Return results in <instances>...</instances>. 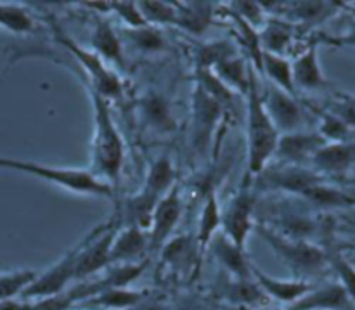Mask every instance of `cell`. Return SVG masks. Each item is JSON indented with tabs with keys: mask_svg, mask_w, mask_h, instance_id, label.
<instances>
[{
	"mask_svg": "<svg viewBox=\"0 0 355 310\" xmlns=\"http://www.w3.org/2000/svg\"><path fill=\"white\" fill-rule=\"evenodd\" d=\"M246 127H248V175L259 177L276 155L281 134L267 114L259 87V73L250 64V85L246 92Z\"/></svg>",
	"mask_w": 355,
	"mask_h": 310,
	"instance_id": "obj_1",
	"label": "cell"
},
{
	"mask_svg": "<svg viewBox=\"0 0 355 310\" xmlns=\"http://www.w3.org/2000/svg\"><path fill=\"white\" fill-rule=\"evenodd\" d=\"M92 97L96 130L92 139V166L94 173L107 184H116L125 158V144L113 117L110 104L96 90L89 89Z\"/></svg>",
	"mask_w": 355,
	"mask_h": 310,
	"instance_id": "obj_2",
	"label": "cell"
},
{
	"mask_svg": "<svg viewBox=\"0 0 355 310\" xmlns=\"http://www.w3.org/2000/svg\"><path fill=\"white\" fill-rule=\"evenodd\" d=\"M0 169L16 170V172L38 177V179L45 180V182L55 184V186L71 191V193L113 198V186L107 184L106 180L99 179L90 170L58 169V166H47L42 165V163L26 162V160L6 158V156H0Z\"/></svg>",
	"mask_w": 355,
	"mask_h": 310,
	"instance_id": "obj_3",
	"label": "cell"
},
{
	"mask_svg": "<svg viewBox=\"0 0 355 310\" xmlns=\"http://www.w3.org/2000/svg\"><path fill=\"white\" fill-rule=\"evenodd\" d=\"M54 37L55 42L64 49L66 52L75 58V61L85 71L87 80H89V89L96 90L99 96H103L104 99L110 101L114 97L120 96L123 92V87H121V80L116 73L113 71L111 66H107L103 59L97 54H94L90 49L82 47V45L76 44L69 35H66L58 24H54Z\"/></svg>",
	"mask_w": 355,
	"mask_h": 310,
	"instance_id": "obj_4",
	"label": "cell"
},
{
	"mask_svg": "<svg viewBox=\"0 0 355 310\" xmlns=\"http://www.w3.org/2000/svg\"><path fill=\"white\" fill-rule=\"evenodd\" d=\"M257 231L262 236L263 241L297 273L312 274L321 270L328 262V255L319 246L304 239H290L277 234L266 224L257 225Z\"/></svg>",
	"mask_w": 355,
	"mask_h": 310,
	"instance_id": "obj_5",
	"label": "cell"
},
{
	"mask_svg": "<svg viewBox=\"0 0 355 310\" xmlns=\"http://www.w3.org/2000/svg\"><path fill=\"white\" fill-rule=\"evenodd\" d=\"M252 180V177L243 180L241 187L236 191V194L225 208L224 215H222L224 234L239 248H245L248 234L255 227V224H253L255 196H253Z\"/></svg>",
	"mask_w": 355,
	"mask_h": 310,
	"instance_id": "obj_6",
	"label": "cell"
},
{
	"mask_svg": "<svg viewBox=\"0 0 355 310\" xmlns=\"http://www.w3.org/2000/svg\"><path fill=\"white\" fill-rule=\"evenodd\" d=\"M114 234H116V221L113 218L110 224L97 227L80 243L75 262V279H85L110 266L111 243Z\"/></svg>",
	"mask_w": 355,
	"mask_h": 310,
	"instance_id": "obj_7",
	"label": "cell"
},
{
	"mask_svg": "<svg viewBox=\"0 0 355 310\" xmlns=\"http://www.w3.org/2000/svg\"><path fill=\"white\" fill-rule=\"evenodd\" d=\"M78 250L80 245L75 246L73 250H69L58 264L49 267L45 273L37 274L33 283H31L30 286L24 288L23 293H21L19 297L23 298V300H35V298L44 300V298L61 295L66 284L71 279H75V262L76 255H78Z\"/></svg>",
	"mask_w": 355,
	"mask_h": 310,
	"instance_id": "obj_8",
	"label": "cell"
},
{
	"mask_svg": "<svg viewBox=\"0 0 355 310\" xmlns=\"http://www.w3.org/2000/svg\"><path fill=\"white\" fill-rule=\"evenodd\" d=\"M180 217H182V200H180L179 187L175 186L156 205L151 227L148 231L149 252H158L170 241Z\"/></svg>",
	"mask_w": 355,
	"mask_h": 310,
	"instance_id": "obj_9",
	"label": "cell"
},
{
	"mask_svg": "<svg viewBox=\"0 0 355 310\" xmlns=\"http://www.w3.org/2000/svg\"><path fill=\"white\" fill-rule=\"evenodd\" d=\"M259 184L269 191H286L291 194H302L315 184L322 182V177L302 165H279L274 170L266 169L260 173Z\"/></svg>",
	"mask_w": 355,
	"mask_h": 310,
	"instance_id": "obj_10",
	"label": "cell"
},
{
	"mask_svg": "<svg viewBox=\"0 0 355 310\" xmlns=\"http://www.w3.org/2000/svg\"><path fill=\"white\" fill-rule=\"evenodd\" d=\"M262 101L267 114L276 125L279 134L281 132H284V134L298 132V128L304 123V110L297 103L295 96L277 89L270 83L266 89V94H262Z\"/></svg>",
	"mask_w": 355,
	"mask_h": 310,
	"instance_id": "obj_11",
	"label": "cell"
},
{
	"mask_svg": "<svg viewBox=\"0 0 355 310\" xmlns=\"http://www.w3.org/2000/svg\"><path fill=\"white\" fill-rule=\"evenodd\" d=\"M328 144L321 134H304L293 132L279 137L274 158L281 162V165H302L304 162L315 156V153Z\"/></svg>",
	"mask_w": 355,
	"mask_h": 310,
	"instance_id": "obj_12",
	"label": "cell"
},
{
	"mask_svg": "<svg viewBox=\"0 0 355 310\" xmlns=\"http://www.w3.org/2000/svg\"><path fill=\"white\" fill-rule=\"evenodd\" d=\"M146 253H149L148 232L134 225H123L111 243L110 260L111 264H134L146 260Z\"/></svg>",
	"mask_w": 355,
	"mask_h": 310,
	"instance_id": "obj_13",
	"label": "cell"
},
{
	"mask_svg": "<svg viewBox=\"0 0 355 310\" xmlns=\"http://www.w3.org/2000/svg\"><path fill=\"white\" fill-rule=\"evenodd\" d=\"M90 51L99 55L107 66H118L123 68V52H121V42L113 24L103 16L94 17V30L90 35Z\"/></svg>",
	"mask_w": 355,
	"mask_h": 310,
	"instance_id": "obj_14",
	"label": "cell"
},
{
	"mask_svg": "<svg viewBox=\"0 0 355 310\" xmlns=\"http://www.w3.org/2000/svg\"><path fill=\"white\" fill-rule=\"evenodd\" d=\"M194 130H196V142H200V148L207 146L210 141L211 132L217 125L218 118L222 117L224 107L203 90V87L198 85L194 92Z\"/></svg>",
	"mask_w": 355,
	"mask_h": 310,
	"instance_id": "obj_15",
	"label": "cell"
},
{
	"mask_svg": "<svg viewBox=\"0 0 355 310\" xmlns=\"http://www.w3.org/2000/svg\"><path fill=\"white\" fill-rule=\"evenodd\" d=\"M211 255L225 267L231 274H234L238 279H252V264L246 257L245 248L236 246L224 232L215 234L210 241Z\"/></svg>",
	"mask_w": 355,
	"mask_h": 310,
	"instance_id": "obj_16",
	"label": "cell"
},
{
	"mask_svg": "<svg viewBox=\"0 0 355 310\" xmlns=\"http://www.w3.org/2000/svg\"><path fill=\"white\" fill-rule=\"evenodd\" d=\"M252 279L255 281L257 286L267 295V297H272L279 302H286V304H295L297 300H300L302 297L309 293L312 290V286L305 281H281L276 277L267 276L266 273L255 267L252 264Z\"/></svg>",
	"mask_w": 355,
	"mask_h": 310,
	"instance_id": "obj_17",
	"label": "cell"
},
{
	"mask_svg": "<svg viewBox=\"0 0 355 310\" xmlns=\"http://www.w3.org/2000/svg\"><path fill=\"white\" fill-rule=\"evenodd\" d=\"M355 162V142H328L312 158L315 169L322 173H345Z\"/></svg>",
	"mask_w": 355,
	"mask_h": 310,
	"instance_id": "obj_18",
	"label": "cell"
},
{
	"mask_svg": "<svg viewBox=\"0 0 355 310\" xmlns=\"http://www.w3.org/2000/svg\"><path fill=\"white\" fill-rule=\"evenodd\" d=\"M291 73H293L295 89L318 90L326 87V78L319 66L315 44H312L311 47L305 49L300 55L295 58V61L291 62Z\"/></svg>",
	"mask_w": 355,
	"mask_h": 310,
	"instance_id": "obj_19",
	"label": "cell"
},
{
	"mask_svg": "<svg viewBox=\"0 0 355 310\" xmlns=\"http://www.w3.org/2000/svg\"><path fill=\"white\" fill-rule=\"evenodd\" d=\"M350 297L342 284H328L319 290H311L305 297L291 304L290 310H347Z\"/></svg>",
	"mask_w": 355,
	"mask_h": 310,
	"instance_id": "obj_20",
	"label": "cell"
},
{
	"mask_svg": "<svg viewBox=\"0 0 355 310\" xmlns=\"http://www.w3.org/2000/svg\"><path fill=\"white\" fill-rule=\"evenodd\" d=\"M227 89L234 94L246 96L250 85V61L241 55H229L210 69Z\"/></svg>",
	"mask_w": 355,
	"mask_h": 310,
	"instance_id": "obj_21",
	"label": "cell"
},
{
	"mask_svg": "<svg viewBox=\"0 0 355 310\" xmlns=\"http://www.w3.org/2000/svg\"><path fill=\"white\" fill-rule=\"evenodd\" d=\"M177 10V26L193 35H201L210 26L214 6L210 2H173Z\"/></svg>",
	"mask_w": 355,
	"mask_h": 310,
	"instance_id": "obj_22",
	"label": "cell"
},
{
	"mask_svg": "<svg viewBox=\"0 0 355 310\" xmlns=\"http://www.w3.org/2000/svg\"><path fill=\"white\" fill-rule=\"evenodd\" d=\"M259 35L263 52L286 58V52L290 51V44L293 40V24L279 17L266 19L263 26L259 30Z\"/></svg>",
	"mask_w": 355,
	"mask_h": 310,
	"instance_id": "obj_23",
	"label": "cell"
},
{
	"mask_svg": "<svg viewBox=\"0 0 355 310\" xmlns=\"http://www.w3.org/2000/svg\"><path fill=\"white\" fill-rule=\"evenodd\" d=\"M172 187H175V169L170 156L162 155L149 169L142 189L162 200L165 194L170 193Z\"/></svg>",
	"mask_w": 355,
	"mask_h": 310,
	"instance_id": "obj_24",
	"label": "cell"
},
{
	"mask_svg": "<svg viewBox=\"0 0 355 310\" xmlns=\"http://www.w3.org/2000/svg\"><path fill=\"white\" fill-rule=\"evenodd\" d=\"M262 75L277 89L295 96L297 89L293 83V73H291V61L284 55L269 54L263 52L262 55Z\"/></svg>",
	"mask_w": 355,
	"mask_h": 310,
	"instance_id": "obj_25",
	"label": "cell"
},
{
	"mask_svg": "<svg viewBox=\"0 0 355 310\" xmlns=\"http://www.w3.org/2000/svg\"><path fill=\"white\" fill-rule=\"evenodd\" d=\"M220 225H222L220 207H218V200L217 196H215V191L210 189L207 194V200H205L203 210H201L200 224H198V234H196L198 246L205 248V246L210 245V241L215 238V234H217Z\"/></svg>",
	"mask_w": 355,
	"mask_h": 310,
	"instance_id": "obj_26",
	"label": "cell"
},
{
	"mask_svg": "<svg viewBox=\"0 0 355 310\" xmlns=\"http://www.w3.org/2000/svg\"><path fill=\"white\" fill-rule=\"evenodd\" d=\"M0 26L12 33H30L35 30V19L26 7L0 2Z\"/></svg>",
	"mask_w": 355,
	"mask_h": 310,
	"instance_id": "obj_27",
	"label": "cell"
},
{
	"mask_svg": "<svg viewBox=\"0 0 355 310\" xmlns=\"http://www.w3.org/2000/svg\"><path fill=\"white\" fill-rule=\"evenodd\" d=\"M302 198H305L307 201H311V203L322 208H336L354 205L350 194H345L343 191L336 189V187L328 186V184H324V180L315 184V186H312L311 189L305 191V193L302 194Z\"/></svg>",
	"mask_w": 355,
	"mask_h": 310,
	"instance_id": "obj_28",
	"label": "cell"
},
{
	"mask_svg": "<svg viewBox=\"0 0 355 310\" xmlns=\"http://www.w3.org/2000/svg\"><path fill=\"white\" fill-rule=\"evenodd\" d=\"M90 300H92V304L101 305V307L128 310L144 300V293L125 290V288H110V290L101 291L99 295L92 297Z\"/></svg>",
	"mask_w": 355,
	"mask_h": 310,
	"instance_id": "obj_29",
	"label": "cell"
},
{
	"mask_svg": "<svg viewBox=\"0 0 355 310\" xmlns=\"http://www.w3.org/2000/svg\"><path fill=\"white\" fill-rule=\"evenodd\" d=\"M141 106L148 123H151L155 128L168 130V128L173 127L172 113H170L168 103L165 101V97L158 96V94H151V96L144 97Z\"/></svg>",
	"mask_w": 355,
	"mask_h": 310,
	"instance_id": "obj_30",
	"label": "cell"
},
{
	"mask_svg": "<svg viewBox=\"0 0 355 310\" xmlns=\"http://www.w3.org/2000/svg\"><path fill=\"white\" fill-rule=\"evenodd\" d=\"M139 10L146 23L151 26L158 24H175L177 10L173 2H159V0H149V2H137Z\"/></svg>",
	"mask_w": 355,
	"mask_h": 310,
	"instance_id": "obj_31",
	"label": "cell"
},
{
	"mask_svg": "<svg viewBox=\"0 0 355 310\" xmlns=\"http://www.w3.org/2000/svg\"><path fill=\"white\" fill-rule=\"evenodd\" d=\"M123 35H127L130 44L135 45L142 52H158L165 47L162 31L156 26H151V24L137 28V30H128V28H125Z\"/></svg>",
	"mask_w": 355,
	"mask_h": 310,
	"instance_id": "obj_32",
	"label": "cell"
},
{
	"mask_svg": "<svg viewBox=\"0 0 355 310\" xmlns=\"http://www.w3.org/2000/svg\"><path fill=\"white\" fill-rule=\"evenodd\" d=\"M37 277L35 270H16V273L0 274V302L12 300L14 297L23 293L26 286L33 283Z\"/></svg>",
	"mask_w": 355,
	"mask_h": 310,
	"instance_id": "obj_33",
	"label": "cell"
},
{
	"mask_svg": "<svg viewBox=\"0 0 355 310\" xmlns=\"http://www.w3.org/2000/svg\"><path fill=\"white\" fill-rule=\"evenodd\" d=\"M229 298L238 304L257 305L267 300V295L260 290L253 279H236L234 284L229 288Z\"/></svg>",
	"mask_w": 355,
	"mask_h": 310,
	"instance_id": "obj_34",
	"label": "cell"
},
{
	"mask_svg": "<svg viewBox=\"0 0 355 310\" xmlns=\"http://www.w3.org/2000/svg\"><path fill=\"white\" fill-rule=\"evenodd\" d=\"M290 7H293L291 14L295 16V19L302 21L305 24H314L318 21L324 19L331 10L335 9L336 3H328V2H295L290 3Z\"/></svg>",
	"mask_w": 355,
	"mask_h": 310,
	"instance_id": "obj_35",
	"label": "cell"
},
{
	"mask_svg": "<svg viewBox=\"0 0 355 310\" xmlns=\"http://www.w3.org/2000/svg\"><path fill=\"white\" fill-rule=\"evenodd\" d=\"M111 10L118 14V17L123 21V24H127L128 30L148 26L141 10H139L137 2H111Z\"/></svg>",
	"mask_w": 355,
	"mask_h": 310,
	"instance_id": "obj_36",
	"label": "cell"
},
{
	"mask_svg": "<svg viewBox=\"0 0 355 310\" xmlns=\"http://www.w3.org/2000/svg\"><path fill=\"white\" fill-rule=\"evenodd\" d=\"M329 113H331L333 117L338 118L340 121H343L350 130H354L355 128V96H350V94H343V92L336 94L335 104H333Z\"/></svg>",
	"mask_w": 355,
	"mask_h": 310,
	"instance_id": "obj_37",
	"label": "cell"
},
{
	"mask_svg": "<svg viewBox=\"0 0 355 310\" xmlns=\"http://www.w3.org/2000/svg\"><path fill=\"white\" fill-rule=\"evenodd\" d=\"M328 260H331L333 267L338 273L340 281H342L343 290L347 291V295L350 297V300H355V269L352 267V264L349 262L347 259H343L342 253H333Z\"/></svg>",
	"mask_w": 355,
	"mask_h": 310,
	"instance_id": "obj_38",
	"label": "cell"
},
{
	"mask_svg": "<svg viewBox=\"0 0 355 310\" xmlns=\"http://www.w3.org/2000/svg\"><path fill=\"white\" fill-rule=\"evenodd\" d=\"M231 12H234L236 16H239L241 19L248 21L252 26H255L257 30L263 26L266 23V17H263V3L259 2H232L231 3Z\"/></svg>",
	"mask_w": 355,
	"mask_h": 310,
	"instance_id": "obj_39",
	"label": "cell"
},
{
	"mask_svg": "<svg viewBox=\"0 0 355 310\" xmlns=\"http://www.w3.org/2000/svg\"><path fill=\"white\" fill-rule=\"evenodd\" d=\"M331 44H336V45H350V47H355V24L352 28H350L347 33L340 35V37L333 38V40H329Z\"/></svg>",
	"mask_w": 355,
	"mask_h": 310,
	"instance_id": "obj_40",
	"label": "cell"
},
{
	"mask_svg": "<svg viewBox=\"0 0 355 310\" xmlns=\"http://www.w3.org/2000/svg\"><path fill=\"white\" fill-rule=\"evenodd\" d=\"M128 310H165V309H163L162 305H158V304H149V302H146V304H144V300H142L141 304L135 305V307H132Z\"/></svg>",
	"mask_w": 355,
	"mask_h": 310,
	"instance_id": "obj_41",
	"label": "cell"
},
{
	"mask_svg": "<svg viewBox=\"0 0 355 310\" xmlns=\"http://www.w3.org/2000/svg\"><path fill=\"white\" fill-rule=\"evenodd\" d=\"M349 262H350V264H352V267H354V269H355V259H352V260H349Z\"/></svg>",
	"mask_w": 355,
	"mask_h": 310,
	"instance_id": "obj_42",
	"label": "cell"
},
{
	"mask_svg": "<svg viewBox=\"0 0 355 310\" xmlns=\"http://www.w3.org/2000/svg\"><path fill=\"white\" fill-rule=\"evenodd\" d=\"M350 198H352V201L355 203V194H352V196H350Z\"/></svg>",
	"mask_w": 355,
	"mask_h": 310,
	"instance_id": "obj_43",
	"label": "cell"
}]
</instances>
